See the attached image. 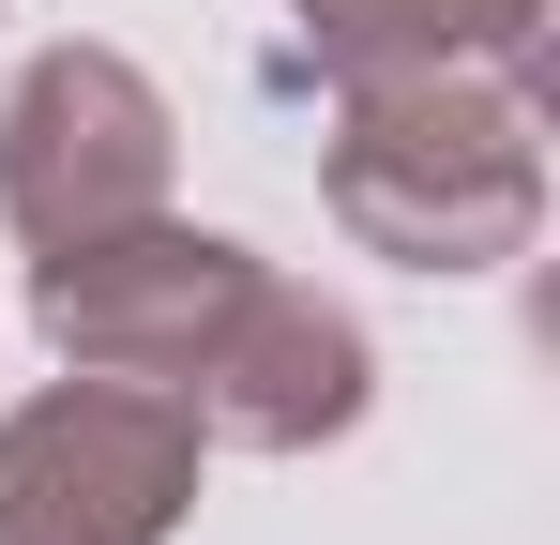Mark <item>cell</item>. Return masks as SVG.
<instances>
[{"instance_id": "6da1fadb", "label": "cell", "mask_w": 560, "mask_h": 545, "mask_svg": "<svg viewBox=\"0 0 560 545\" xmlns=\"http://www.w3.org/2000/svg\"><path fill=\"white\" fill-rule=\"evenodd\" d=\"M318 197L394 272H500V258H530V228H546V77H515V61L334 77Z\"/></svg>"}, {"instance_id": "7a4b0ae2", "label": "cell", "mask_w": 560, "mask_h": 545, "mask_svg": "<svg viewBox=\"0 0 560 545\" xmlns=\"http://www.w3.org/2000/svg\"><path fill=\"white\" fill-rule=\"evenodd\" d=\"M197 440L183 394L152 379H46L0 409V545H167L197 515Z\"/></svg>"}, {"instance_id": "3957f363", "label": "cell", "mask_w": 560, "mask_h": 545, "mask_svg": "<svg viewBox=\"0 0 560 545\" xmlns=\"http://www.w3.org/2000/svg\"><path fill=\"white\" fill-rule=\"evenodd\" d=\"M167 167H183V121L121 46H31L15 61V91H0V228L31 258L167 212Z\"/></svg>"}, {"instance_id": "277c9868", "label": "cell", "mask_w": 560, "mask_h": 545, "mask_svg": "<svg viewBox=\"0 0 560 545\" xmlns=\"http://www.w3.org/2000/svg\"><path fill=\"white\" fill-rule=\"evenodd\" d=\"M258 243H228V228H183V212H137V228H106V243H61V258H31V334L61 363H92V379H152V394H183L212 334L243 318V288H258Z\"/></svg>"}, {"instance_id": "5b68a950", "label": "cell", "mask_w": 560, "mask_h": 545, "mask_svg": "<svg viewBox=\"0 0 560 545\" xmlns=\"http://www.w3.org/2000/svg\"><path fill=\"white\" fill-rule=\"evenodd\" d=\"M364 394H378L364 318H349V303H318L303 272H258V288H243V318L212 334V363L183 379L197 440H243V454H318V440H349V425H364Z\"/></svg>"}, {"instance_id": "8992f818", "label": "cell", "mask_w": 560, "mask_h": 545, "mask_svg": "<svg viewBox=\"0 0 560 545\" xmlns=\"http://www.w3.org/2000/svg\"><path fill=\"white\" fill-rule=\"evenodd\" d=\"M546 15L560 0H288L318 77H409V61H515V77H546Z\"/></svg>"}]
</instances>
